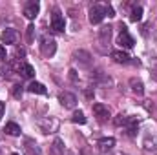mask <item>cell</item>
<instances>
[{"label": "cell", "mask_w": 157, "mask_h": 155, "mask_svg": "<svg viewBox=\"0 0 157 155\" xmlns=\"http://www.w3.org/2000/svg\"><path fill=\"white\" fill-rule=\"evenodd\" d=\"M106 17V6H101V4H95L90 7V22L91 24H99L102 18Z\"/></svg>", "instance_id": "1"}, {"label": "cell", "mask_w": 157, "mask_h": 155, "mask_svg": "<svg viewBox=\"0 0 157 155\" xmlns=\"http://www.w3.org/2000/svg\"><path fill=\"white\" fill-rule=\"evenodd\" d=\"M117 44L121 47H124V49H132L133 47V39H132V35L128 33V29H126V26L124 24H121V33H119V39H117Z\"/></svg>", "instance_id": "2"}, {"label": "cell", "mask_w": 157, "mask_h": 155, "mask_svg": "<svg viewBox=\"0 0 157 155\" xmlns=\"http://www.w3.org/2000/svg\"><path fill=\"white\" fill-rule=\"evenodd\" d=\"M93 113H95V117H97L99 122H108L110 117H112L110 108L104 106V104H101V102H95V104H93Z\"/></svg>", "instance_id": "3"}, {"label": "cell", "mask_w": 157, "mask_h": 155, "mask_svg": "<svg viewBox=\"0 0 157 155\" xmlns=\"http://www.w3.org/2000/svg\"><path fill=\"white\" fill-rule=\"evenodd\" d=\"M40 51H42V55L44 57H53L55 55V51H57V42L51 39V37H44L42 39V44H40Z\"/></svg>", "instance_id": "4"}, {"label": "cell", "mask_w": 157, "mask_h": 155, "mask_svg": "<svg viewBox=\"0 0 157 155\" xmlns=\"http://www.w3.org/2000/svg\"><path fill=\"white\" fill-rule=\"evenodd\" d=\"M51 29H53V31H57V33H62V31L66 29L64 17H62V13H60L59 9H55V11H53V15H51Z\"/></svg>", "instance_id": "5"}, {"label": "cell", "mask_w": 157, "mask_h": 155, "mask_svg": "<svg viewBox=\"0 0 157 155\" xmlns=\"http://www.w3.org/2000/svg\"><path fill=\"white\" fill-rule=\"evenodd\" d=\"M59 100H60V104H62L66 110H73V108L77 106V97H75L73 93H70V91H62V93L59 95Z\"/></svg>", "instance_id": "6"}, {"label": "cell", "mask_w": 157, "mask_h": 155, "mask_svg": "<svg viewBox=\"0 0 157 155\" xmlns=\"http://www.w3.org/2000/svg\"><path fill=\"white\" fill-rule=\"evenodd\" d=\"M39 11H40V4L35 2V0H29V2L24 6V17H26L28 20H33V18L39 15Z\"/></svg>", "instance_id": "7"}, {"label": "cell", "mask_w": 157, "mask_h": 155, "mask_svg": "<svg viewBox=\"0 0 157 155\" xmlns=\"http://www.w3.org/2000/svg\"><path fill=\"white\" fill-rule=\"evenodd\" d=\"M0 40H2V44H15V42L18 40V33H17V29H13V28L4 29L2 35H0Z\"/></svg>", "instance_id": "8"}, {"label": "cell", "mask_w": 157, "mask_h": 155, "mask_svg": "<svg viewBox=\"0 0 157 155\" xmlns=\"http://www.w3.org/2000/svg\"><path fill=\"white\" fill-rule=\"evenodd\" d=\"M39 126L42 128V131H44V133H49V131H53V130H57V128H59V122H57L55 119L48 117V119H40Z\"/></svg>", "instance_id": "9"}, {"label": "cell", "mask_w": 157, "mask_h": 155, "mask_svg": "<svg viewBox=\"0 0 157 155\" xmlns=\"http://www.w3.org/2000/svg\"><path fill=\"white\" fill-rule=\"evenodd\" d=\"M24 150H26L28 155H42L39 144H37L33 139H26V141H24Z\"/></svg>", "instance_id": "10"}, {"label": "cell", "mask_w": 157, "mask_h": 155, "mask_svg": "<svg viewBox=\"0 0 157 155\" xmlns=\"http://www.w3.org/2000/svg\"><path fill=\"white\" fill-rule=\"evenodd\" d=\"M17 70H18V73H20L22 77H26V78H33V77H35V68H33L31 64H26V62H20Z\"/></svg>", "instance_id": "11"}, {"label": "cell", "mask_w": 157, "mask_h": 155, "mask_svg": "<svg viewBox=\"0 0 157 155\" xmlns=\"http://www.w3.org/2000/svg\"><path fill=\"white\" fill-rule=\"evenodd\" d=\"M73 59H75L77 62H80V64H84V66H90V64H91V55H90L88 51H84V49L75 51V53H73Z\"/></svg>", "instance_id": "12"}, {"label": "cell", "mask_w": 157, "mask_h": 155, "mask_svg": "<svg viewBox=\"0 0 157 155\" xmlns=\"http://www.w3.org/2000/svg\"><path fill=\"white\" fill-rule=\"evenodd\" d=\"M97 144H99V150H101V152H110V150L115 146V139H113V137H104V139H101Z\"/></svg>", "instance_id": "13"}, {"label": "cell", "mask_w": 157, "mask_h": 155, "mask_svg": "<svg viewBox=\"0 0 157 155\" xmlns=\"http://www.w3.org/2000/svg\"><path fill=\"white\" fill-rule=\"evenodd\" d=\"M28 91H29V93H37V95H46V93H48L46 86H44L42 82H35V80L28 86Z\"/></svg>", "instance_id": "14"}, {"label": "cell", "mask_w": 157, "mask_h": 155, "mask_svg": "<svg viewBox=\"0 0 157 155\" xmlns=\"http://www.w3.org/2000/svg\"><path fill=\"white\" fill-rule=\"evenodd\" d=\"M4 131L7 133V135H11V137H18L20 135V126L17 124V122H7L6 126H4Z\"/></svg>", "instance_id": "15"}, {"label": "cell", "mask_w": 157, "mask_h": 155, "mask_svg": "<svg viewBox=\"0 0 157 155\" xmlns=\"http://www.w3.org/2000/svg\"><path fill=\"white\" fill-rule=\"evenodd\" d=\"M112 59H113V62H117V64H128V62H130V57H128V53H124V51H112Z\"/></svg>", "instance_id": "16"}, {"label": "cell", "mask_w": 157, "mask_h": 155, "mask_svg": "<svg viewBox=\"0 0 157 155\" xmlns=\"http://www.w3.org/2000/svg\"><path fill=\"white\" fill-rule=\"evenodd\" d=\"M130 86H132V91H133V93H137V95H143V93H144V86H143V82H141L139 78L132 77L130 78Z\"/></svg>", "instance_id": "17"}, {"label": "cell", "mask_w": 157, "mask_h": 155, "mask_svg": "<svg viewBox=\"0 0 157 155\" xmlns=\"http://www.w3.org/2000/svg\"><path fill=\"white\" fill-rule=\"evenodd\" d=\"M99 39L102 44H108L110 39H112V28L110 26H106V28H101V31H99Z\"/></svg>", "instance_id": "18"}, {"label": "cell", "mask_w": 157, "mask_h": 155, "mask_svg": "<svg viewBox=\"0 0 157 155\" xmlns=\"http://www.w3.org/2000/svg\"><path fill=\"white\" fill-rule=\"evenodd\" d=\"M141 18H143V7H141V6H137V7H133V9H132L130 20H132V22H139Z\"/></svg>", "instance_id": "19"}, {"label": "cell", "mask_w": 157, "mask_h": 155, "mask_svg": "<svg viewBox=\"0 0 157 155\" xmlns=\"http://www.w3.org/2000/svg\"><path fill=\"white\" fill-rule=\"evenodd\" d=\"M64 152H66V148L62 146V141H60V139H55V142H53V153L62 155Z\"/></svg>", "instance_id": "20"}, {"label": "cell", "mask_w": 157, "mask_h": 155, "mask_svg": "<svg viewBox=\"0 0 157 155\" xmlns=\"http://www.w3.org/2000/svg\"><path fill=\"white\" fill-rule=\"evenodd\" d=\"M71 120H73L75 124H84V122H86V117H84V113L78 110V112H73V115H71Z\"/></svg>", "instance_id": "21"}, {"label": "cell", "mask_w": 157, "mask_h": 155, "mask_svg": "<svg viewBox=\"0 0 157 155\" xmlns=\"http://www.w3.org/2000/svg\"><path fill=\"white\" fill-rule=\"evenodd\" d=\"M0 73H2V77L4 78H11V75H13V68H11L9 64H6V66H2Z\"/></svg>", "instance_id": "22"}, {"label": "cell", "mask_w": 157, "mask_h": 155, "mask_svg": "<svg viewBox=\"0 0 157 155\" xmlns=\"http://www.w3.org/2000/svg\"><path fill=\"white\" fill-rule=\"evenodd\" d=\"M22 93H24L22 86H20V84H15V86H13V97H15V99H20Z\"/></svg>", "instance_id": "23"}, {"label": "cell", "mask_w": 157, "mask_h": 155, "mask_svg": "<svg viewBox=\"0 0 157 155\" xmlns=\"http://www.w3.org/2000/svg\"><path fill=\"white\" fill-rule=\"evenodd\" d=\"M126 122H128V117L126 115H117V119H115V126H126Z\"/></svg>", "instance_id": "24"}, {"label": "cell", "mask_w": 157, "mask_h": 155, "mask_svg": "<svg viewBox=\"0 0 157 155\" xmlns=\"http://www.w3.org/2000/svg\"><path fill=\"white\" fill-rule=\"evenodd\" d=\"M15 57H18V59H24V57H26V51H24L22 47H17V49H15Z\"/></svg>", "instance_id": "25"}, {"label": "cell", "mask_w": 157, "mask_h": 155, "mask_svg": "<svg viewBox=\"0 0 157 155\" xmlns=\"http://www.w3.org/2000/svg\"><path fill=\"white\" fill-rule=\"evenodd\" d=\"M33 31H35V28L28 26V42H33Z\"/></svg>", "instance_id": "26"}, {"label": "cell", "mask_w": 157, "mask_h": 155, "mask_svg": "<svg viewBox=\"0 0 157 155\" xmlns=\"http://www.w3.org/2000/svg\"><path fill=\"white\" fill-rule=\"evenodd\" d=\"M6 57H7V55H6V47L0 44V62H4V60H6Z\"/></svg>", "instance_id": "27"}, {"label": "cell", "mask_w": 157, "mask_h": 155, "mask_svg": "<svg viewBox=\"0 0 157 155\" xmlns=\"http://www.w3.org/2000/svg\"><path fill=\"white\" fill-rule=\"evenodd\" d=\"M70 78H71L73 82H77V71H75V70H70Z\"/></svg>", "instance_id": "28"}, {"label": "cell", "mask_w": 157, "mask_h": 155, "mask_svg": "<svg viewBox=\"0 0 157 155\" xmlns=\"http://www.w3.org/2000/svg\"><path fill=\"white\" fill-rule=\"evenodd\" d=\"M4 112H6V104H4V102H0V119L4 117Z\"/></svg>", "instance_id": "29"}, {"label": "cell", "mask_w": 157, "mask_h": 155, "mask_svg": "<svg viewBox=\"0 0 157 155\" xmlns=\"http://www.w3.org/2000/svg\"><path fill=\"white\" fill-rule=\"evenodd\" d=\"M11 155H18V153H11Z\"/></svg>", "instance_id": "30"}, {"label": "cell", "mask_w": 157, "mask_h": 155, "mask_svg": "<svg viewBox=\"0 0 157 155\" xmlns=\"http://www.w3.org/2000/svg\"><path fill=\"white\" fill-rule=\"evenodd\" d=\"M119 155H124V153H119Z\"/></svg>", "instance_id": "31"}]
</instances>
